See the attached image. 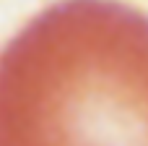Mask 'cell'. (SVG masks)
<instances>
[{"instance_id":"1","label":"cell","mask_w":148,"mask_h":146,"mask_svg":"<svg viewBox=\"0 0 148 146\" xmlns=\"http://www.w3.org/2000/svg\"><path fill=\"white\" fill-rule=\"evenodd\" d=\"M0 146H148V21L75 5L29 26L0 57Z\"/></svg>"}]
</instances>
